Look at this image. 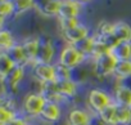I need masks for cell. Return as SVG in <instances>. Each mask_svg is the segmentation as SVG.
Wrapping results in <instances>:
<instances>
[{"instance_id": "obj_5", "label": "cell", "mask_w": 131, "mask_h": 125, "mask_svg": "<svg viewBox=\"0 0 131 125\" xmlns=\"http://www.w3.org/2000/svg\"><path fill=\"white\" fill-rule=\"evenodd\" d=\"M45 103H46V101H45V98L40 93H34V94H30V95L26 97L23 107H25V111L28 115H31V116H40Z\"/></svg>"}, {"instance_id": "obj_6", "label": "cell", "mask_w": 131, "mask_h": 125, "mask_svg": "<svg viewBox=\"0 0 131 125\" xmlns=\"http://www.w3.org/2000/svg\"><path fill=\"white\" fill-rule=\"evenodd\" d=\"M34 75L41 84L51 83V81L57 80L54 65H50V63H35Z\"/></svg>"}, {"instance_id": "obj_19", "label": "cell", "mask_w": 131, "mask_h": 125, "mask_svg": "<svg viewBox=\"0 0 131 125\" xmlns=\"http://www.w3.org/2000/svg\"><path fill=\"white\" fill-rule=\"evenodd\" d=\"M113 75L117 79H128L131 78V59L130 61H119L117 62Z\"/></svg>"}, {"instance_id": "obj_17", "label": "cell", "mask_w": 131, "mask_h": 125, "mask_svg": "<svg viewBox=\"0 0 131 125\" xmlns=\"http://www.w3.org/2000/svg\"><path fill=\"white\" fill-rule=\"evenodd\" d=\"M117 108H118V104L112 102L99 113L100 120L107 125H117Z\"/></svg>"}, {"instance_id": "obj_14", "label": "cell", "mask_w": 131, "mask_h": 125, "mask_svg": "<svg viewBox=\"0 0 131 125\" xmlns=\"http://www.w3.org/2000/svg\"><path fill=\"white\" fill-rule=\"evenodd\" d=\"M113 35L118 41H131V27L123 21L113 23Z\"/></svg>"}, {"instance_id": "obj_8", "label": "cell", "mask_w": 131, "mask_h": 125, "mask_svg": "<svg viewBox=\"0 0 131 125\" xmlns=\"http://www.w3.org/2000/svg\"><path fill=\"white\" fill-rule=\"evenodd\" d=\"M54 45L51 41L46 40V41H41L40 40V45H39V52L35 59V63H50L53 57H54Z\"/></svg>"}, {"instance_id": "obj_18", "label": "cell", "mask_w": 131, "mask_h": 125, "mask_svg": "<svg viewBox=\"0 0 131 125\" xmlns=\"http://www.w3.org/2000/svg\"><path fill=\"white\" fill-rule=\"evenodd\" d=\"M39 45H40L39 39H27L22 44V48H23L25 55L27 58V62H35L37 52H39Z\"/></svg>"}, {"instance_id": "obj_28", "label": "cell", "mask_w": 131, "mask_h": 125, "mask_svg": "<svg viewBox=\"0 0 131 125\" xmlns=\"http://www.w3.org/2000/svg\"><path fill=\"white\" fill-rule=\"evenodd\" d=\"M13 13H14V8H13L12 0H3V2H0V16L5 18Z\"/></svg>"}, {"instance_id": "obj_23", "label": "cell", "mask_w": 131, "mask_h": 125, "mask_svg": "<svg viewBox=\"0 0 131 125\" xmlns=\"http://www.w3.org/2000/svg\"><path fill=\"white\" fill-rule=\"evenodd\" d=\"M12 3H13L14 13L21 14V13L27 12L35 5V0H12Z\"/></svg>"}, {"instance_id": "obj_25", "label": "cell", "mask_w": 131, "mask_h": 125, "mask_svg": "<svg viewBox=\"0 0 131 125\" xmlns=\"http://www.w3.org/2000/svg\"><path fill=\"white\" fill-rule=\"evenodd\" d=\"M14 45V39L12 36V32L8 30H0V48L8 50Z\"/></svg>"}, {"instance_id": "obj_35", "label": "cell", "mask_w": 131, "mask_h": 125, "mask_svg": "<svg viewBox=\"0 0 131 125\" xmlns=\"http://www.w3.org/2000/svg\"><path fill=\"white\" fill-rule=\"evenodd\" d=\"M90 125H91V124H90Z\"/></svg>"}, {"instance_id": "obj_21", "label": "cell", "mask_w": 131, "mask_h": 125, "mask_svg": "<svg viewBox=\"0 0 131 125\" xmlns=\"http://www.w3.org/2000/svg\"><path fill=\"white\" fill-rule=\"evenodd\" d=\"M23 74H25L23 67H22V66H16V67L10 71V74L4 79V81L8 84V86H10V88H16V86L19 84V81L22 80Z\"/></svg>"}, {"instance_id": "obj_20", "label": "cell", "mask_w": 131, "mask_h": 125, "mask_svg": "<svg viewBox=\"0 0 131 125\" xmlns=\"http://www.w3.org/2000/svg\"><path fill=\"white\" fill-rule=\"evenodd\" d=\"M14 67H16V65L8 57V54L7 53H0V79L4 80Z\"/></svg>"}, {"instance_id": "obj_11", "label": "cell", "mask_w": 131, "mask_h": 125, "mask_svg": "<svg viewBox=\"0 0 131 125\" xmlns=\"http://www.w3.org/2000/svg\"><path fill=\"white\" fill-rule=\"evenodd\" d=\"M40 117L48 122H55L59 120L60 117V107L58 103L55 102H46L41 113H40Z\"/></svg>"}, {"instance_id": "obj_26", "label": "cell", "mask_w": 131, "mask_h": 125, "mask_svg": "<svg viewBox=\"0 0 131 125\" xmlns=\"http://www.w3.org/2000/svg\"><path fill=\"white\" fill-rule=\"evenodd\" d=\"M16 117V112L9 107V104H4L0 107V125H4Z\"/></svg>"}, {"instance_id": "obj_10", "label": "cell", "mask_w": 131, "mask_h": 125, "mask_svg": "<svg viewBox=\"0 0 131 125\" xmlns=\"http://www.w3.org/2000/svg\"><path fill=\"white\" fill-rule=\"evenodd\" d=\"M55 85H57V90L62 98H72L77 93V84L72 79L55 81Z\"/></svg>"}, {"instance_id": "obj_22", "label": "cell", "mask_w": 131, "mask_h": 125, "mask_svg": "<svg viewBox=\"0 0 131 125\" xmlns=\"http://www.w3.org/2000/svg\"><path fill=\"white\" fill-rule=\"evenodd\" d=\"M131 124V108L118 106L117 108V125H130Z\"/></svg>"}, {"instance_id": "obj_34", "label": "cell", "mask_w": 131, "mask_h": 125, "mask_svg": "<svg viewBox=\"0 0 131 125\" xmlns=\"http://www.w3.org/2000/svg\"><path fill=\"white\" fill-rule=\"evenodd\" d=\"M0 2H3V0H0Z\"/></svg>"}, {"instance_id": "obj_31", "label": "cell", "mask_w": 131, "mask_h": 125, "mask_svg": "<svg viewBox=\"0 0 131 125\" xmlns=\"http://www.w3.org/2000/svg\"><path fill=\"white\" fill-rule=\"evenodd\" d=\"M72 2H75L77 4H85V3H89L90 0H72Z\"/></svg>"}, {"instance_id": "obj_29", "label": "cell", "mask_w": 131, "mask_h": 125, "mask_svg": "<svg viewBox=\"0 0 131 125\" xmlns=\"http://www.w3.org/2000/svg\"><path fill=\"white\" fill-rule=\"evenodd\" d=\"M59 25H60V30H70V28H73L80 23L79 18H67V20H59Z\"/></svg>"}, {"instance_id": "obj_27", "label": "cell", "mask_w": 131, "mask_h": 125, "mask_svg": "<svg viewBox=\"0 0 131 125\" xmlns=\"http://www.w3.org/2000/svg\"><path fill=\"white\" fill-rule=\"evenodd\" d=\"M54 70H55V78H57L55 81L71 79V70L67 69L66 66H63V65H60L59 62L57 65H54Z\"/></svg>"}, {"instance_id": "obj_24", "label": "cell", "mask_w": 131, "mask_h": 125, "mask_svg": "<svg viewBox=\"0 0 131 125\" xmlns=\"http://www.w3.org/2000/svg\"><path fill=\"white\" fill-rule=\"evenodd\" d=\"M112 35H113V23L107 22V21L100 22L99 26H98L95 37H98V39H105V37L112 36Z\"/></svg>"}, {"instance_id": "obj_12", "label": "cell", "mask_w": 131, "mask_h": 125, "mask_svg": "<svg viewBox=\"0 0 131 125\" xmlns=\"http://www.w3.org/2000/svg\"><path fill=\"white\" fill-rule=\"evenodd\" d=\"M114 103L131 108V88L126 85H118L114 90Z\"/></svg>"}, {"instance_id": "obj_13", "label": "cell", "mask_w": 131, "mask_h": 125, "mask_svg": "<svg viewBox=\"0 0 131 125\" xmlns=\"http://www.w3.org/2000/svg\"><path fill=\"white\" fill-rule=\"evenodd\" d=\"M68 122L70 125H90L91 117L85 110L75 108L68 113Z\"/></svg>"}, {"instance_id": "obj_15", "label": "cell", "mask_w": 131, "mask_h": 125, "mask_svg": "<svg viewBox=\"0 0 131 125\" xmlns=\"http://www.w3.org/2000/svg\"><path fill=\"white\" fill-rule=\"evenodd\" d=\"M8 57L12 59V62L16 65V66H22L27 62V58L25 55V52H23V48H22V44H14L12 48H9L7 52Z\"/></svg>"}, {"instance_id": "obj_32", "label": "cell", "mask_w": 131, "mask_h": 125, "mask_svg": "<svg viewBox=\"0 0 131 125\" xmlns=\"http://www.w3.org/2000/svg\"><path fill=\"white\" fill-rule=\"evenodd\" d=\"M4 104H8V102H7L4 98H2V97H0V107H2V106H4Z\"/></svg>"}, {"instance_id": "obj_33", "label": "cell", "mask_w": 131, "mask_h": 125, "mask_svg": "<svg viewBox=\"0 0 131 125\" xmlns=\"http://www.w3.org/2000/svg\"><path fill=\"white\" fill-rule=\"evenodd\" d=\"M4 20H5L4 17H2V16H0V27H2V26L4 25Z\"/></svg>"}, {"instance_id": "obj_3", "label": "cell", "mask_w": 131, "mask_h": 125, "mask_svg": "<svg viewBox=\"0 0 131 125\" xmlns=\"http://www.w3.org/2000/svg\"><path fill=\"white\" fill-rule=\"evenodd\" d=\"M88 102H89V106L93 108V111H95L99 115L107 106L112 103V98L107 92L102 89H93L89 92Z\"/></svg>"}, {"instance_id": "obj_1", "label": "cell", "mask_w": 131, "mask_h": 125, "mask_svg": "<svg viewBox=\"0 0 131 125\" xmlns=\"http://www.w3.org/2000/svg\"><path fill=\"white\" fill-rule=\"evenodd\" d=\"M86 55L82 53L80 48L75 45H67L63 48V50L59 54V63L70 70H73L82 63Z\"/></svg>"}, {"instance_id": "obj_4", "label": "cell", "mask_w": 131, "mask_h": 125, "mask_svg": "<svg viewBox=\"0 0 131 125\" xmlns=\"http://www.w3.org/2000/svg\"><path fill=\"white\" fill-rule=\"evenodd\" d=\"M62 36L68 43V45L81 44L84 40H86L89 37V28L84 25H79V26L70 28V30H63Z\"/></svg>"}, {"instance_id": "obj_2", "label": "cell", "mask_w": 131, "mask_h": 125, "mask_svg": "<svg viewBox=\"0 0 131 125\" xmlns=\"http://www.w3.org/2000/svg\"><path fill=\"white\" fill-rule=\"evenodd\" d=\"M117 65V61L111 53L103 54L94 61V74L99 78H105L109 75H113L114 69Z\"/></svg>"}, {"instance_id": "obj_7", "label": "cell", "mask_w": 131, "mask_h": 125, "mask_svg": "<svg viewBox=\"0 0 131 125\" xmlns=\"http://www.w3.org/2000/svg\"><path fill=\"white\" fill-rule=\"evenodd\" d=\"M80 14V4L72 2V0H62V4L58 12L59 20H67V18H77Z\"/></svg>"}, {"instance_id": "obj_30", "label": "cell", "mask_w": 131, "mask_h": 125, "mask_svg": "<svg viewBox=\"0 0 131 125\" xmlns=\"http://www.w3.org/2000/svg\"><path fill=\"white\" fill-rule=\"evenodd\" d=\"M4 125H28L23 119H19V117H14L13 120H10L9 122L4 124Z\"/></svg>"}, {"instance_id": "obj_9", "label": "cell", "mask_w": 131, "mask_h": 125, "mask_svg": "<svg viewBox=\"0 0 131 125\" xmlns=\"http://www.w3.org/2000/svg\"><path fill=\"white\" fill-rule=\"evenodd\" d=\"M109 53L114 57L117 62L130 61L131 59V41H119L109 50Z\"/></svg>"}, {"instance_id": "obj_16", "label": "cell", "mask_w": 131, "mask_h": 125, "mask_svg": "<svg viewBox=\"0 0 131 125\" xmlns=\"http://www.w3.org/2000/svg\"><path fill=\"white\" fill-rule=\"evenodd\" d=\"M40 94L45 98L46 102H55V103H58V101L62 99V97L59 95V93L57 90L55 81L41 84V92H40Z\"/></svg>"}]
</instances>
